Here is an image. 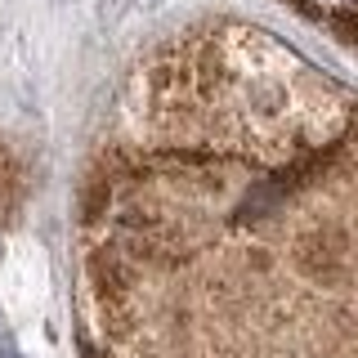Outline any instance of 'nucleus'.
Instances as JSON below:
<instances>
[{
  "label": "nucleus",
  "instance_id": "nucleus-1",
  "mask_svg": "<svg viewBox=\"0 0 358 358\" xmlns=\"http://www.w3.org/2000/svg\"><path fill=\"white\" fill-rule=\"evenodd\" d=\"M18 201H22V171H18L14 152H9L5 143H0V224L14 220Z\"/></svg>",
  "mask_w": 358,
  "mask_h": 358
},
{
  "label": "nucleus",
  "instance_id": "nucleus-2",
  "mask_svg": "<svg viewBox=\"0 0 358 358\" xmlns=\"http://www.w3.org/2000/svg\"><path fill=\"white\" fill-rule=\"evenodd\" d=\"M0 350H14V345H9V327H5V318H0Z\"/></svg>",
  "mask_w": 358,
  "mask_h": 358
},
{
  "label": "nucleus",
  "instance_id": "nucleus-3",
  "mask_svg": "<svg viewBox=\"0 0 358 358\" xmlns=\"http://www.w3.org/2000/svg\"><path fill=\"white\" fill-rule=\"evenodd\" d=\"M0 358H18V354H14V350H0Z\"/></svg>",
  "mask_w": 358,
  "mask_h": 358
}]
</instances>
